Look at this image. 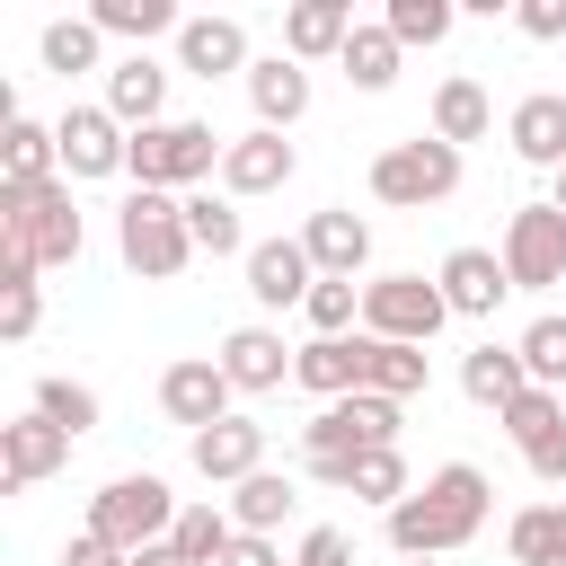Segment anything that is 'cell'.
Wrapping results in <instances>:
<instances>
[{"instance_id": "ab89813d", "label": "cell", "mask_w": 566, "mask_h": 566, "mask_svg": "<svg viewBox=\"0 0 566 566\" xmlns=\"http://www.w3.org/2000/svg\"><path fill=\"white\" fill-rule=\"evenodd\" d=\"M380 27H389L398 44H442V35L460 27V9H451V0H389Z\"/></svg>"}, {"instance_id": "2e32d148", "label": "cell", "mask_w": 566, "mask_h": 566, "mask_svg": "<svg viewBox=\"0 0 566 566\" xmlns=\"http://www.w3.org/2000/svg\"><path fill=\"white\" fill-rule=\"evenodd\" d=\"M301 248H310V265H318L327 283H354V274L371 265V221L345 212V203H327V212L301 221Z\"/></svg>"}, {"instance_id": "7c38bea8", "label": "cell", "mask_w": 566, "mask_h": 566, "mask_svg": "<svg viewBox=\"0 0 566 566\" xmlns=\"http://www.w3.org/2000/svg\"><path fill=\"white\" fill-rule=\"evenodd\" d=\"M230 398H239V389H230V371H221L212 354H186V363H168V371H159V416H168V424H186V433H203V424L239 416Z\"/></svg>"}, {"instance_id": "277c9868", "label": "cell", "mask_w": 566, "mask_h": 566, "mask_svg": "<svg viewBox=\"0 0 566 566\" xmlns=\"http://www.w3.org/2000/svg\"><path fill=\"white\" fill-rule=\"evenodd\" d=\"M115 256L142 274V283H177L195 265V230H186V195H150L133 186L124 212H115Z\"/></svg>"}, {"instance_id": "bcb514c9", "label": "cell", "mask_w": 566, "mask_h": 566, "mask_svg": "<svg viewBox=\"0 0 566 566\" xmlns=\"http://www.w3.org/2000/svg\"><path fill=\"white\" fill-rule=\"evenodd\" d=\"M221 566H283V548H274V539H265V531H239V539H230V557H221Z\"/></svg>"}, {"instance_id": "836d02e7", "label": "cell", "mask_w": 566, "mask_h": 566, "mask_svg": "<svg viewBox=\"0 0 566 566\" xmlns=\"http://www.w3.org/2000/svg\"><path fill=\"white\" fill-rule=\"evenodd\" d=\"M186 230H195V256H239L248 265V230H239V203L230 195H186Z\"/></svg>"}, {"instance_id": "603a6c76", "label": "cell", "mask_w": 566, "mask_h": 566, "mask_svg": "<svg viewBox=\"0 0 566 566\" xmlns=\"http://www.w3.org/2000/svg\"><path fill=\"white\" fill-rule=\"evenodd\" d=\"M310 478H318V486H345V495H363V504H380V513H398V504L416 495V478H407V460H398V451H363V460H310Z\"/></svg>"}, {"instance_id": "ee69618b", "label": "cell", "mask_w": 566, "mask_h": 566, "mask_svg": "<svg viewBox=\"0 0 566 566\" xmlns=\"http://www.w3.org/2000/svg\"><path fill=\"white\" fill-rule=\"evenodd\" d=\"M292 566H354V539H345L336 522H318V531L292 548Z\"/></svg>"}, {"instance_id": "4dcf8cb0", "label": "cell", "mask_w": 566, "mask_h": 566, "mask_svg": "<svg viewBox=\"0 0 566 566\" xmlns=\"http://www.w3.org/2000/svg\"><path fill=\"white\" fill-rule=\"evenodd\" d=\"M504 557L513 566H566V504H522L504 522Z\"/></svg>"}, {"instance_id": "e575fe53", "label": "cell", "mask_w": 566, "mask_h": 566, "mask_svg": "<svg viewBox=\"0 0 566 566\" xmlns=\"http://www.w3.org/2000/svg\"><path fill=\"white\" fill-rule=\"evenodd\" d=\"M292 504H301V495H292L283 469H256L248 486H230V522H239V531H265V539L292 522Z\"/></svg>"}, {"instance_id": "ba28073f", "label": "cell", "mask_w": 566, "mask_h": 566, "mask_svg": "<svg viewBox=\"0 0 566 566\" xmlns=\"http://www.w3.org/2000/svg\"><path fill=\"white\" fill-rule=\"evenodd\" d=\"M442 327H451L442 283H424V274H371V283H363V336H389V345H433Z\"/></svg>"}, {"instance_id": "60d3db41", "label": "cell", "mask_w": 566, "mask_h": 566, "mask_svg": "<svg viewBox=\"0 0 566 566\" xmlns=\"http://www.w3.org/2000/svg\"><path fill=\"white\" fill-rule=\"evenodd\" d=\"M301 318H310V336H345V327L363 318V292H354V283H327V274H318V283H310V301H301Z\"/></svg>"}, {"instance_id": "c3c4849f", "label": "cell", "mask_w": 566, "mask_h": 566, "mask_svg": "<svg viewBox=\"0 0 566 566\" xmlns=\"http://www.w3.org/2000/svg\"><path fill=\"white\" fill-rule=\"evenodd\" d=\"M548 203H557V212H566V168H557V195H548Z\"/></svg>"}, {"instance_id": "f6af8a7d", "label": "cell", "mask_w": 566, "mask_h": 566, "mask_svg": "<svg viewBox=\"0 0 566 566\" xmlns=\"http://www.w3.org/2000/svg\"><path fill=\"white\" fill-rule=\"evenodd\" d=\"M62 566H133V557H124L115 539H97V531L80 522V531H71V548H62Z\"/></svg>"}, {"instance_id": "b9f144b4", "label": "cell", "mask_w": 566, "mask_h": 566, "mask_svg": "<svg viewBox=\"0 0 566 566\" xmlns=\"http://www.w3.org/2000/svg\"><path fill=\"white\" fill-rule=\"evenodd\" d=\"M35 318H44V292H35V283H0V336H9V345H27V336H35Z\"/></svg>"}, {"instance_id": "e0dca14e", "label": "cell", "mask_w": 566, "mask_h": 566, "mask_svg": "<svg viewBox=\"0 0 566 566\" xmlns=\"http://www.w3.org/2000/svg\"><path fill=\"white\" fill-rule=\"evenodd\" d=\"M310 283H318V265H310L301 239H256V248H248V301H256V310H301Z\"/></svg>"}, {"instance_id": "8992f818", "label": "cell", "mask_w": 566, "mask_h": 566, "mask_svg": "<svg viewBox=\"0 0 566 566\" xmlns=\"http://www.w3.org/2000/svg\"><path fill=\"white\" fill-rule=\"evenodd\" d=\"M398 424H407V407H398V398L354 389V398H336V407H318V416L301 424V469H310V460H363V451H398Z\"/></svg>"}, {"instance_id": "d6986e66", "label": "cell", "mask_w": 566, "mask_h": 566, "mask_svg": "<svg viewBox=\"0 0 566 566\" xmlns=\"http://www.w3.org/2000/svg\"><path fill=\"white\" fill-rule=\"evenodd\" d=\"M292 168H301V150H292L283 133H239L230 159H221V195H230V203L274 195V186H292Z\"/></svg>"}, {"instance_id": "9a60e30c", "label": "cell", "mask_w": 566, "mask_h": 566, "mask_svg": "<svg viewBox=\"0 0 566 566\" xmlns=\"http://www.w3.org/2000/svg\"><path fill=\"white\" fill-rule=\"evenodd\" d=\"M186 451H195V469H203L212 486H248V478L265 469V424H256V416H221V424L186 433Z\"/></svg>"}, {"instance_id": "52a82bcc", "label": "cell", "mask_w": 566, "mask_h": 566, "mask_svg": "<svg viewBox=\"0 0 566 566\" xmlns=\"http://www.w3.org/2000/svg\"><path fill=\"white\" fill-rule=\"evenodd\" d=\"M371 195H380V203H398V212L451 203V195H460V150H451V142H433V133L389 142V150L371 159Z\"/></svg>"}, {"instance_id": "8fae6325", "label": "cell", "mask_w": 566, "mask_h": 566, "mask_svg": "<svg viewBox=\"0 0 566 566\" xmlns=\"http://www.w3.org/2000/svg\"><path fill=\"white\" fill-rule=\"evenodd\" d=\"M53 142H62V177H71V186H88V177H124V159H133V133H124L106 106H62Z\"/></svg>"}, {"instance_id": "4fadbf2b", "label": "cell", "mask_w": 566, "mask_h": 566, "mask_svg": "<svg viewBox=\"0 0 566 566\" xmlns=\"http://www.w3.org/2000/svg\"><path fill=\"white\" fill-rule=\"evenodd\" d=\"M53 469H71V433H62V424H44L35 407H27V416H9V424H0V486H9V495H27V486H44Z\"/></svg>"}, {"instance_id": "d6a6232c", "label": "cell", "mask_w": 566, "mask_h": 566, "mask_svg": "<svg viewBox=\"0 0 566 566\" xmlns=\"http://www.w3.org/2000/svg\"><path fill=\"white\" fill-rule=\"evenodd\" d=\"M398 53H407V44L371 18V27H354V35H345V53H336V62H345V80H354L363 97H380V88L398 80Z\"/></svg>"}, {"instance_id": "5bb4252c", "label": "cell", "mask_w": 566, "mask_h": 566, "mask_svg": "<svg viewBox=\"0 0 566 566\" xmlns=\"http://www.w3.org/2000/svg\"><path fill=\"white\" fill-rule=\"evenodd\" d=\"M292 354H301V345H283L265 318H248V327H230V336H221V354H212V363L230 371V389H239V398H265V389H283V380H292Z\"/></svg>"}, {"instance_id": "ac0fdd59", "label": "cell", "mask_w": 566, "mask_h": 566, "mask_svg": "<svg viewBox=\"0 0 566 566\" xmlns=\"http://www.w3.org/2000/svg\"><path fill=\"white\" fill-rule=\"evenodd\" d=\"M433 283H442L451 318H495V301L513 292V274H504V256H495V248H451V256L433 265Z\"/></svg>"}, {"instance_id": "44dd1931", "label": "cell", "mask_w": 566, "mask_h": 566, "mask_svg": "<svg viewBox=\"0 0 566 566\" xmlns=\"http://www.w3.org/2000/svg\"><path fill=\"white\" fill-rule=\"evenodd\" d=\"M177 71H195V80H248L256 62H248V27L239 18H186L177 27Z\"/></svg>"}, {"instance_id": "30bf717a", "label": "cell", "mask_w": 566, "mask_h": 566, "mask_svg": "<svg viewBox=\"0 0 566 566\" xmlns=\"http://www.w3.org/2000/svg\"><path fill=\"white\" fill-rule=\"evenodd\" d=\"M495 424L513 433V451H522V469H531L539 486H566V398H557V389H522Z\"/></svg>"}, {"instance_id": "f546056e", "label": "cell", "mask_w": 566, "mask_h": 566, "mask_svg": "<svg viewBox=\"0 0 566 566\" xmlns=\"http://www.w3.org/2000/svg\"><path fill=\"white\" fill-rule=\"evenodd\" d=\"M424 380H433V354H424V345H389V336H363V389H371V398H398V407H407Z\"/></svg>"}, {"instance_id": "7402d4cb", "label": "cell", "mask_w": 566, "mask_h": 566, "mask_svg": "<svg viewBox=\"0 0 566 566\" xmlns=\"http://www.w3.org/2000/svg\"><path fill=\"white\" fill-rule=\"evenodd\" d=\"M106 115H115L124 133H150V124H168V71H159L150 53H124V62L106 71Z\"/></svg>"}, {"instance_id": "681fc988", "label": "cell", "mask_w": 566, "mask_h": 566, "mask_svg": "<svg viewBox=\"0 0 566 566\" xmlns=\"http://www.w3.org/2000/svg\"><path fill=\"white\" fill-rule=\"evenodd\" d=\"M407 566H442V557H407Z\"/></svg>"}, {"instance_id": "7a4b0ae2", "label": "cell", "mask_w": 566, "mask_h": 566, "mask_svg": "<svg viewBox=\"0 0 566 566\" xmlns=\"http://www.w3.org/2000/svg\"><path fill=\"white\" fill-rule=\"evenodd\" d=\"M0 248H18L35 274L44 265H80L88 221L71 203V177H53V186H0Z\"/></svg>"}, {"instance_id": "83f0119b", "label": "cell", "mask_w": 566, "mask_h": 566, "mask_svg": "<svg viewBox=\"0 0 566 566\" xmlns=\"http://www.w3.org/2000/svg\"><path fill=\"white\" fill-rule=\"evenodd\" d=\"M460 389H469V407L504 416V407L531 389V371H522V345H478V354H460Z\"/></svg>"}, {"instance_id": "f35d334b", "label": "cell", "mask_w": 566, "mask_h": 566, "mask_svg": "<svg viewBox=\"0 0 566 566\" xmlns=\"http://www.w3.org/2000/svg\"><path fill=\"white\" fill-rule=\"evenodd\" d=\"M513 345H522V371H531V389H566V318H557V310H548V318H531Z\"/></svg>"}, {"instance_id": "74e56055", "label": "cell", "mask_w": 566, "mask_h": 566, "mask_svg": "<svg viewBox=\"0 0 566 566\" xmlns=\"http://www.w3.org/2000/svg\"><path fill=\"white\" fill-rule=\"evenodd\" d=\"M35 53H44V71H97V53H106V35H97V18H53L44 35H35Z\"/></svg>"}, {"instance_id": "6da1fadb", "label": "cell", "mask_w": 566, "mask_h": 566, "mask_svg": "<svg viewBox=\"0 0 566 566\" xmlns=\"http://www.w3.org/2000/svg\"><path fill=\"white\" fill-rule=\"evenodd\" d=\"M486 504H495L486 469L442 460V469L389 513V548H398V557H451V548H469V539L486 531Z\"/></svg>"}, {"instance_id": "cb8c5ba5", "label": "cell", "mask_w": 566, "mask_h": 566, "mask_svg": "<svg viewBox=\"0 0 566 566\" xmlns=\"http://www.w3.org/2000/svg\"><path fill=\"white\" fill-rule=\"evenodd\" d=\"M363 18H354V0H292L283 9V53L310 71V62H327V53H345V35H354Z\"/></svg>"}, {"instance_id": "4316f807", "label": "cell", "mask_w": 566, "mask_h": 566, "mask_svg": "<svg viewBox=\"0 0 566 566\" xmlns=\"http://www.w3.org/2000/svg\"><path fill=\"white\" fill-rule=\"evenodd\" d=\"M486 133H495V97H486L469 71H451V80L433 88V142L469 150V142H486Z\"/></svg>"}, {"instance_id": "1f68e13d", "label": "cell", "mask_w": 566, "mask_h": 566, "mask_svg": "<svg viewBox=\"0 0 566 566\" xmlns=\"http://www.w3.org/2000/svg\"><path fill=\"white\" fill-rule=\"evenodd\" d=\"M88 18H97V35H124L133 53H142L150 35H177V27H186L177 0H88Z\"/></svg>"}, {"instance_id": "484cf974", "label": "cell", "mask_w": 566, "mask_h": 566, "mask_svg": "<svg viewBox=\"0 0 566 566\" xmlns=\"http://www.w3.org/2000/svg\"><path fill=\"white\" fill-rule=\"evenodd\" d=\"M292 380H301L318 407L354 398V389H363V336H310V345L292 354Z\"/></svg>"}, {"instance_id": "7bdbcfd3", "label": "cell", "mask_w": 566, "mask_h": 566, "mask_svg": "<svg viewBox=\"0 0 566 566\" xmlns=\"http://www.w3.org/2000/svg\"><path fill=\"white\" fill-rule=\"evenodd\" d=\"M513 27H522L531 44H566V0H522Z\"/></svg>"}, {"instance_id": "7dc6e473", "label": "cell", "mask_w": 566, "mask_h": 566, "mask_svg": "<svg viewBox=\"0 0 566 566\" xmlns=\"http://www.w3.org/2000/svg\"><path fill=\"white\" fill-rule=\"evenodd\" d=\"M133 566H186V557H177V548H168V539H159V548H142V557H133Z\"/></svg>"}, {"instance_id": "f1b7e54d", "label": "cell", "mask_w": 566, "mask_h": 566, "mask_svg": "<svg viewBox=\"0 0 566 566\" xmlns=\"http://www.w3.org/2000/svg\"><path fill=\"white\" fill-rule=\"evenodd\" d=\"M62 177V142H53V124H0V186H53Z\"/></svg>"}, {"instance_id": "d590c367", "label": "cell", "mask_w": 566, "mask_h": 566, "mask_svg": "<svg viewBox=\"0 0 566 566\" xmlns=\"http://www.w3.org/2000/svg\"><path fill=\"white\" fill-rule=\"evenodd\" d=\"M230 539H239L230 504H186V513H177V531H168V548H177L186 566H221V557H230Z\"/></svg>"}, {"instance_id": "d4e9b609", "label": "cell", "mask_w": 566, "mask_h": 566, "mask_svg": "<svg viewBox=\"0 0 566 566\" xmlns=\"http://www.w3.org/2000/svg\"><path fill=\"white\" fill-rule=\"evenodd\" d=\"M248 106H256V133H292V124L310 115V71H301L292 53H265V62L248 71Z\"/></svg>"}, {"instance_id": "8d00e7d4", "label": "cell", "mask_w": 566, "mask_h": 566, "mask_svg": "<svg viewBox=\"0 0 566 566\" xmlns=\"http://www.w3.org/2000/svg\"><path fill=\"white\" fill-rule=\"evenodd\" d=\"M27 407H35L44 424H62L71 442H80V433H97V416H106V407H97V389H88V380H62V371H44Z\"/></svg>"}, {"instance_id": "9c48e42d", "label": "cell", "mask_w": 566, "mask_h": 566, "mask_svg": "<svg viewBox=\"0 0 566 566\" xmlns=\"http://www.w3.org/2000/svg\"><path fill=\"white\" fill-rule=\"evenodd\" d=\"M504 274H513V292H548V283H566V212L557 203H522L513 221H504Z\"/></svg>"}, {"instance_id": "5b68a950", "label": "cell", "mask_w": 566, "mask_h": 566, "mask_svg": "<svg viewBox=\"0 0 566 566\" xmlns=\"http://www.w3.org/2000/svg\"><path fill=\"white\" fill-rule=\"evenodd\" d=\"M177 495H168V478H150V469H124V478H106L97 495H88V531L97 539H115L124 557H142V548H159L168 531H177Z\"/></svg>"}, {"instance_id": "ffe728a7", "label": "cell", "mask_w": 566, "mask_h": 566, "mask_svg": "<svg viewBox=\"0 0 566 566\" xmlns=\"http://www.w3.org/2000/svg\"><path fill=\"white\" fill-rule=\"evenodd\" d=\"M504 142H513L522 168H548V177H557V168H566V97H557V88H531V97L504 115Z\"/></svg>"}, {"instance_id": "3957f363", "label": "cell", "mask_w": 566, "mask_h": 566, "mask_svg": "<svg viewBox=\"0 0 566 566\" xmlns=\"http://www.w3.org/2000/svg\"><path fill=\"white\" fill-rule=\"evenodd\" d=\"M221 159H230V142H221L212 124H195V115H168V124L133 133V159H124V177H133V186H150V195H203V177H221Z\"/></svg>"}]
</instances>
